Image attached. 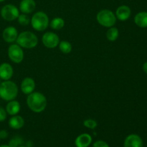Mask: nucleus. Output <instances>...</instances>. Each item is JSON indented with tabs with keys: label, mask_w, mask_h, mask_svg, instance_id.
Here are the masks:
<instances>
[{
	"label": "nucleus",
	"mask_w": 147,
	"mask_h": 147,
	"mask_svg": "<svg viewBox=\"0 0 147 147\" xmlns=\"http://www.w3.org/2000/svg\"><path fill=\"white\" fill-rule=\"evenodd\" d=\"M18 37V32L15 27L12 26L6 27L2 33V37L5 42L8 43H12L17 40Z\"/></svg>",
	"instance_id": "9"
},
{
	"label": "nucleus",
	"mask_w": 147,
	"mask_h": 147,
	"mask_svg": "<svg viewBox=\"0 0 147 147\" xmlns=\"http://www.w3.org/2000/svg\"><path fill=\"white\" fill-rule=\"evenodd\" d=\"M7 113L6 110H4L1 106H0V122L5 121V119H7Z\"/></svg>",
	"instance_id": "26"
},
{
	"label": "nucleus",
	"mask_w": 147,
	"mask_h": 147,
	"mask_svg": "<svg viewBox=\"0 0 147 147\" xmlns=\"http://www.w3.org/2000/svg\"><path fill=\"white\" fill-rule=\"evenodd\" d=\"M8 56L11 61L14 63H20L24 59V52L19 45L13 44L9 47Z\"/></svg>",
	"instance_id": "7"
},
{
	"label": "nucleus",
	"mask_w": 147,
	"mask_h": 147,
	"mask_svg": "<svg viewBox=\"0 0 147 147\" xmlns=\"http://www.w3.org/2000/svg\"><path fill=\"white\" fill-rule=\"evenodd\" d=\"M124 147H143V142L139 136L130 134L124 141Z\"/></svg>",
	"instance_id": "11"
},
{
	"label": "nucleus",
	"mask_w": 147,
	"mask_h": 147,
	"mask_svg": "<svg viewBox=\"0 0 147 147\" xmlns=\"http://www.w3.org/2000/svg\"><path fill=\"white\" fill-rule=\"evenodd\" d=\"M143 70H144V71L145 73H146L147 74V62H146V63H145L144 64Z\"/></svg>",
	"instance_id": "28"
},
{
	"label": "nucleus",
	"mask_w": 147,
	"mask_h": 147,
	"mask_svg": "<svg viewBox=\"0 0 147 147\" xmlns=\"http://www.w3.org/2000/svg\"><path fill=\"white\" fill-rule=\"evenodd\" d=\"M35 88V82L32 78H25L21 83V90L24 94L29 95L34 92Z\"/></svg>",
	"instance_id": "10"
},
{
	"label": "nucleus",
	"mask_w": 147,
	"mask_h": 147,
	"mask_svg": "<svg viewBox=\"0 0 147 147\" xmlns=\"http://www.w3.org/2000/svg\"><path fill=\"white\" fill-rule=\"evenodd\" d=\"M58 45L60 50L62 53H64V54H68V53H70L72 51V49H73L71 43L67 41H65V40L60 42Z\"/></svg>",
	"instance_id": "21"
},
{
	"label": "nucleus",
	"mask_w": 147,
	"mask_h": 147,
	"mask_svg": "<svg viewBox=\"0 0 147 147\" xmlns=\"http://www.w3.org/2000/svg\"><path fill=\"white\" fill-rule=\"evenodd\" d=\"M27 104L32 111L41 113L47 106V99L42 93L32 92L27 96Z\"/></svg>",
	"instance_id": "1"
},
{
	"label": "nucleus",
	"mask_w": 147,
	"mask_h": 147,
	"mask_svg": "<svg viewBox=\"0 0 147 147\" xmlns=\"http://www.w3.org/2000/svg\"><path fill=\"white\" fill-rule=\"evenodd\" d=\"M65 26V21L63 18L55 17L50 22V27L55 30H60Z\"/></svg>",
	"instance_id": "20"
},
{
	"label": "nucleus",
	"mask_w": 147,
	"mask_h": 147,
	"mask_svg": "<svg viewBox=\"0 0 147 147\" xmlns=\"http://www.w3.org/2000/svg\"><path fill=\"white\" fill-rule=\"evenodd\" d=\"M6 111L11 116H15L20 111V104L17 100H10L6 106Z\"/></svg>",
	"instance_id": "17"
},
{
	"label": "nucleus",
	"mask_w": 147,
	"mask_h": 147,
	"mask_svg": "<svg viewBox=\"0 0 147 147\" xmlns=\"http://www.w3.org/2000/svg\"><path fill=\"white\" fill-rule=\"evenodd\" d=\"M131 14V9L128 6L122 5L118 7L116 9V17L121 21H126L130 17Z\"/></svg>",
	"instance_id": "14"
},
{
	"label": "nucleus",
	"mask_w": 147,
	"mask_h": 147,
	"mask_svg": "<svg viewBox=\"0 0 147 147\" xmlns=\"http://www.w3.org/2000/svg\"><path fill=\"white\" fill-rule=\"evenodd\" d=\"M0 80H1V78H0Z\"/></svg>",
	"instance_id": "32"
},
{
	"label": "nucleus",
	"mask_w": 147,
	"mask_h": 147,
	"mask_svg": "<svg viewBox=\"0 0 147 147\" xmlns=\"http://www.w3.org/2000/svg\"><path fill=\"white\" fill-rule=\"evenodd\" d=\"M24 125V120L22 116H13L11 119L9 120V126L13 129H20L22 128Z\"/></svg>",
	"instance_id": "16"
},
{
	"label": "nucleus",
	"mask_w": 147,
	"mask_h": 147,
	"mask_svg": "<svg viewBox=\"0 0 147 147\" xmlns=\"http://www.w3.org/2000/svg\"><path fill=\"white\" fill-rule=\"evenodd\" d=\"M19 147H27V146H19Z\"/></svg>",
	"instance_id": "31"
},
{
	"label": "nucleus",
	"mask_w": 147,
	"mask_h": 147,
	"mask_svg": "<svg viewBox=\"0 0 147 147\" xmlns=\"http://www.w3.org/2000/svg\"><path fill=\"white\" fill-rule=\"evenodd\" d=\"M93 147H109V144L104 141H97L93 144Z\"/></svg>",
	"instance_id": "25"
},
{
	"label": "nucleus",
	"mask_w": 147,
	"mask_h": 147,
	"mask_svg": "<svg viewBox=\"0 0 147 147\" xmlns=\"http://www.w3.org/2000/svg\"><path fill=\"white\" fill-rule=\"evenodd\" d=\"M97 21L100 25L105 27H113L116 22V17L112 11L109 9L100 10L96 16Z\"/></svg>",
	"instance_id": "5"
},
{
	"label": "nucleus",
	"mask_w": 147,
	"mask_h": 147,
	"mask_svg": "<svg viewBox=\"0 0 147 147\" xmlns=\"http://www.w3.org/2000/svg\"><path fill=\"white\" fill-rule=\"evenodd\" d=\"M36 7V3L34 0H22L20 4V10L23 14H30Z\"/></svg>",
	"instance_id": "13"
},
{
	"label": "nucleus",
	"mask_w": 147,
	"mask_h": 147,
	"mask_svg": "<svg viewBox=\"0 0 147 147\" xmlns=\"http://www.w3.org/2000/svg\"><path fill=\"white\" fill-rule=\"evenodd\" d=\"M17 44L21 47L26 49L34 48L38 43V39L36 34L30 31H24L18 34Z\"/></svg>",
	"instance_id": "3"
},
{
	"label": "nucleus",
	"mask_w": 147,
	"mask_h": 147,
	"mask_svg": "<svg viewBox=\"0 0 147 147\" xmlns=\"http://www.w3.org/2000/svg\"><path fill=\"white\" fill-rule=\"evenodd\" d=\"M17 20H18L19 24L22 26L28 25L30 23V21H31L30 17H29L26 14H20L19 17H17Z\"/></svg>",
	"instance_id": "23"
},
{
	"label": "nucleus",
	"mask_w": 147,
	"mask_h": 147,
	"mask_svg": "<svg viewBox=\"0 0 147 147\" xmlns=\"http://www.w3.org/2000/svg\"><path fill=\"white\" fill-rule=\"evenodd\" d=\"M14 70L12 66L7 63L0 65V78L3 80H8L12 77Z\"/></svg>",
	"instance_id": "12"
},
{
	"label": "nucleus",
	"mask_w": 147,
	"mask_h": 147,
	"mask_svg": "<svg viewBox=\"0 0 147 147\" xmlns=\"http://www.w3.org/2000/svg\"><path fill=\"white\" fill-rule=\"evenodd\" d=\"M119 35V32L116 27H111L108 30V31L106 32V38L108 39V40L109 41H116L118 39Z\"/></svg>",
	"instance_id": "19"
},
{
	"label": "nucleus",
	"mask_w": 147,
	"mask_h": 147,
	"mask_svg": "<svg viewBox=\"0 0 147 147\" xmlns=\"http://www.w3.org/2000/svg\"><path fill=\"white\" fill-rule=\"evenodd\" d=\"M4 0H0V2H2V1H4Z\"/></svg>",
	"instance_id": "30"
},
{
	"label": "nucleus",
	"mask_w": 147,
	"mask_h": 147,
	"mask_svg": "<svg viewBox=\"0 0 147 147\" xmlns=\"http://www.w3.org/2000/svg\"><path fill=\"white\" fill-rule=\"evenodd\" d=\"M24 144V140L19 136H15L12 138L9 142V146L10 147H19Z\"/></svg>",
	"instance_id": "22"
},
{
	"label": "nucleus",
	"mask_w": 147,
	"mask_h": 147,
	"mask_svg": "<svg viewBox=\"0 0 147 147\" xmlns=\"http://www.w3.org/2000/svg\"><path fill=\"white\" fill-rule=\"evenodd\" d=\"M30 22L35 30L39 32L44 31L49 25L48 16L43 11H37L32 16Z\"/></svg>",
	"instance_id": "4"
},
{
	"label": "nucleus",
	"mask_w": 147,
	"mask_h": 147,
	"mask_svg": "<svg viewBox=\"0 0 147 147\" xmlns=\"http://www.w3.org/2000/svg\"><path fill=\"white\" fill-rule=\"evenodd\" d=\"M134 22L137 26L142 28L147 27V12L142 11L135 16Z\"/></svg>",
	"instance_id": "18"
},
{
	"label": "nucleus",
	"mask_w": 147,
	"mask_h": 147,
	"mask_svg": "<svg viewBox=\"0 0 147 147\" xmlns=\"http://www.w3.org/2000/svg\"><path fill=\"white\" fill-rule=\"evenodd\" d=\"M20 15V11L17 7L13 4H7L1 9V16L4 20L8 22L14 21Z\"/></svg>",
	"instance_id": "6"
},
{
	"label": "nucleus",
	"mask_w": 147,
	"mask_h": 147,
	"mask_svg": "<svg viewBox=\"0 0 147 147\" xmlns=\"http://www.w3.org/2000/svg\"><path fill=\"white\" fill-rule=\"evenodd\" d=\"M42 42L46 47L53 49L58 45L60 43V38L55 33L48 32L42 35Z\"/></svg>",
	"instance_id": "8"
},
{
	"label": "nucleus",
	"mask_w": 147,
	"mask_h": 147,
	"mask_svg": "<svg viewBox=\"0 0 147 147\" xmlns=\"http://www.w3.org/2000/svg\"><path fill=\"white\" fill-rule=\"evenodd\" d=\"M18 94V88L15 83L11 80H4L0 83V98L7 101L15 98Z\"/></svg>",
	"instance_id": "2"
},
{
	"label": "nucleus",
	"mask_w": 147,
	"mask_h": 147,
	"mask_svg": "<svg viewBox=\"0 0 147 147\" xmlns=\"http://www.w3.org/2000/svg\"><path fill=\"white\" fill-rule=\"evenodd\" d=\"M8 136V132L6 130H1L0 131V139H4L7 138Z\"/></svg>",
	"instance_id": "27"
},
{
	"label": "nucleus",
	"mask_w": 147,
	"mask_h": 147,
	"mask_svg": "<svg viewBox=\"0 0 147 147\" xmlns=\"http://www.w3.org/2000/svg\"><path fill=\"white\" fill-rule=\"evenodd\" d=\"M0 147H10L9 145H6V144H4V145H1Z\"/></svg>",
	"instance_id": "29"
},
{
	"label": "nucleus",
	"mask_w": 147,
	"mask_h": 147,
	"mask_svg": "<svg viewBox=\"0 0 147 147\" xmlns=\"http://www.w3.org/2000/svg\"><path fill=\"white\" fill-rule=\"evenodd\" d=\"M83 125H84L86 127H87L88 129H94L97 127L98 123L96 122V121L93 120V119H86L83 121Z\"/></svg>",
	"instance_id": "24"
},
{
	"label": "nucleus",
	"mask_w": 147,
	"mask_h": 147,
	"mask_svg": "<svg viewBox=\"0 0 147 147\" xmlns=\"http://www.w3.org/2000/svg\"><path fill=\"white\" fill-rule=\"evenodd\" d=\"M92 143V137L88 134H82L76 139V147H88Z\"/></svg>",
	"instance_id": "15"
}]
</instances>
